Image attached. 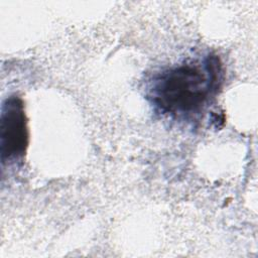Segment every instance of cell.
<instances>
[{"instance_id": "obj_1", "label": "cell", "mask_w": 258, "mask_h": 258, "mask_svg": "<svg viewBox=\"0 0 258 258\" xmlns=\"http://www.w3.org/2000/svg\"><path fill=\"white\" fill-rule=\"evenodd\" d=\"M222 78V66L216 55L191 60L158 74L150 91L157 108L164 113L197 112L217 92Z\"/></svg>"}, {"instance_id": "obj_2", "label": "cell", "mask_w": 258, "mask_h": 258, "mask_svg": "<svg viewBox=\"0 0 258 258\" xmlns=\"http://www.w3.org/2000/svg\"><path fill=\"white\" fill-rule=\"evenodd\" d=\"M28 144L27 121L22 100L17 96L7 98L1 108L0 145L1 159L13 160L25 154Z\"/></svg>"}]
</instances>
